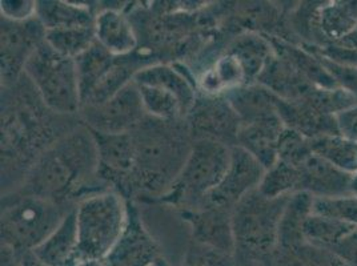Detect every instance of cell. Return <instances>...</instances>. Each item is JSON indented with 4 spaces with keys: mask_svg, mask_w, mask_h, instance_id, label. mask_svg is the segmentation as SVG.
I'll return each mask as SVG.
<instances>
[{
    "mask_svg": "<svg viewBox=\"0 0 357 266\" xmlns=\"http://www.w3.org/2000/svg\"><path fill=\"white\" fill-rule=\"evenodd\" d=\"M82 124L79 116H61L40 99L27 76L1 88V185L4 189L20 175V184L32 164L61 136ZM20 187V185H19Z\"/></svg>",
    "mask_w": 357,
    "mask_h": 266,
    "instance_id": "1",
    "label": "cell"
},
{
    "mask_svg": "<svg viewBox=\"0 0 357 266\" xmlns=\"http://www.w3.org/2000/svg\"><path fill=\"white\" fill-rule=\"evenodd\" d=\"M15 191L76 207L89 196L114 189L99 178L98 144L82 123L45 149Z\"/></svg>",
    "mask_w": 357,
    "mask_h": 266,
    "instance_id": "2",
    "label": "cell"
},
{
    "mask_svg": "<svg viewBox=\"0 0 357 266\" xmlns=\"http://www.w3.org/2000/svg\"><path fill=\"white\" fill-rule=\"evenodd\" d=\"M131 136L135 165L124 198L158 200L178 178L194 139L185 120L167 121L151 116L144 118Z\"/></svg>",
    "mask_w": 357,
    "mask_h": 266,
    "instance_id": "3",
    "label": "cell"
},
{
    "mask_svg": "<svg viewBox=\"0 0 357 266\" xmlns=\"http://www.w3.org/2000/svg\"><path fill=\"white\" fill-rule=\"evenodd\" d=\"M289 197L269 198L255 189L232 209L236 256L244 265H263L276 249L279 225Z\"/></svg>",
    "mask_w": 357,
    "mask_h": 266,
    "instance_id": "4",
    "label": "cell"
},
{
    "mask_svg": "<svg viewBox=\"0 0 357 266\" xmlns=\"http://www.w3.org/2000/svg\"><path fill=\"white\" fill-rule=\"evenodd\" d=\"M75 207L20 191L1 196V244L16 251H33Z\"/></svg>",
    "mask_w": 357,
    "mask_h": 266,
    "instance_id": "5",
    "label": "cell"
},
{
    "mask_svg": "<svg viewBox=\"0 0 357 266\" xmlns=\"http://www.w3.org/2000/svg\"><path fill=\"white\" fill-rule=\"evenodd\" d=\"M127 222L128 201L116 191L95 193L79 201L76 205L77 264L103 261L123 236Z\"/></svg>",
    "mask_w": 357,
    "mask_h": 266,
    "instance_id": "6",
    "label": "cell"
},
{
    "mask_svg": "<svg viewBox=\"0 0 357 266\" xmlns=\"http://www.w3.org/2000/svg\"><path fill=\"white\" fill-rule=\"evenodd\" d=\"M231 163V147L212 141L194 140L191 152L171 188L155 201L190 210L200 207L223 180Z\"/></svg>",
    "mask_w": 357,
    "mask_h": 266,
    "instance_id": "7",
    "label": "cell"
},
{
    "mask_svg": "<svg viewBox=\"0 0 357 266\" xmlns=\"http://www.w3.org/2000/svg\"><path fill=\"white\" fill-rule=\"evenodd\" d=\"M24 75L52 112L79 116L82 96L75 59L60 55L45 42L27 61Z\"/></svg>",
    "mask_w": 357,
    "mask_h": 266,
    "instance_id": "8",
    "label": "cell"
},
{
    "mask_svg": "<svg viewBox=\"0 0 357 266\" xmlns=\"http://www.w3.org/2000/svg\"><path fill=\"white\" fill-rule=\"evenodd\" d=\"M79 118L92 132L123 134L132 132L147 118V114L132 80L105 103L83 107Z\"/></svg>",
    "mask_w": 357,
    "mask_h": 266,
    "instance_id": "9",
    "label": "cell"
},
{
    "mask_svg": "<svg viewBox=\"0 0 357 266\" xmlns=\"http://www.w3.org/2000/svg\"><path fill=\"white\" fill-rule=\"evenodd\" d=\"M45 26L33 16L23 22L1 17V88L14 86L24 74V67L45 42Z\"/></svg>",
    "mask_w": 357,
    "mask_h": 266,
    "instance_id": "10",
    "label": "cell"
},
{
    "mask_svg": "<svg viewBox=\"0 0 357 266\" xmlns=\"http://www.w3.org/2000/svg\"><path fill=\"white\" fill-rule=\"evenodd\" d=\"M185 123L194 140H212L231 148L238 146L241 123L225 95L211 96L197 92Z\"/></svg>",
    "mask_w": 357,
    "mask_h": 266,
    "instance_id": "11",
    "label": "cell"
},
{
    "mask_svg": "<svg viewBox=\"0 0 357 266\" xmlns=\"http://www.w3.org/2000/svg\"><path fill=\"white\" fill-rule=\"evenodd\" d=\"M266 171L267 169L250 152L238 146L232 147L231 163L225 176L222 182L206 197L202 205L232 210L243 197L259 188Z\"/></svg>",
    "mask_w": 357,
    "mask_h": 266,
    "instance_id": "12",
    "label": "cell"
},
{
    "mask_svg": "<svg viewBox=\"0 0 357 266\" xmlns=\"http://www.w3.org/2000/svg\"><path fill=\"white\" fill-rule=\"evenodd\" d=\"M163 256L134 203L128 201V222L123 236L102 261L103 266H152Z\"/></svg>",
    "mask_w": 357,
    "mask_h": 266,
    "instance_id": "13",
    "label": "cell"
},
{
    "mask_svg": "<svg viewBox=\"0 0 357 266\" xmlns=\"http://www.w3.org/2000/svg\"><path fill=\"white\" fill-rule=\"evenodd\" d=\"M180 219L190 228L195 241L236 254L232 229V210L224 208L202 205L190 210H178Z\"/></svg>",
    "mask_w": 357,
    "mask_h": 266,
    "instance_id": "14",
    "label": "cell"
},
{
    "mask_svg": "<svg viewBox=\"0 0 357 266\" xmlns=\"http://www.w3.org/2000/svg\"><path fill=\"white\" fill-rule=\"evenodd\" d=\"M357 30V0L319 1L313 16L312 40L304 47L320 48Z\"/></svg>",
    "mask_w": 357,
    "mask_h": 266,
    "instance_id": "15",
    "label": "cell"
},
{
    "mask_svg": "<svg viewBox=\"0 0 357 266\" xmlns=\"http://www.w3.org/2000/svg\"><path fill=\"white\" fill-rule=\"evenodd\" d=\"M278 112L285 128L296 131L310 140L340 134L336 116L321 112L305 97L296 100H283L279 97Z\"/></svg>",
    "mask_w": 357,
    "mask_h": 266,
    "instance_id": "16",
    "label": "cell"
},
{
    "mask_svg": "<svg viewBox=\"0 0 357 266\" xmlns=\"http://www.w3.org/2000/svg\"><path fill=\"white\" fill-rule=\"evenodd\" d=\"M298 192L308 193L312 197H337L354 194L351 189L352 176L312 153L298 166Z\"/></svg>",
    "mask_w": 357,
    "mask_h": 266,
    "instance_id": "17",
    "label": "cell"
},
{
    "mask_svg": "<svg viewBox=\"0 0 357 266\" xmlns=\"http://www.w3.org/2000/svg\"><path fill=\"white\" fill-rule=\"evenodd\" d=\"M285 130L279 114L240 125L238 146L268 169L278 162V146Z\"/></svg>",
    "mask_w": 357,
    "mask_h": 266,
    "instance_id": "18",
    "label": "cell"
},
{
    "mask_svg": "<svg viewBox=\"0 0 357 266\" xmlns=\"http://www.w3.org/2000/svg\"><path fill=\"white\" fill-rule=\"evenodd\" d=\"M95 35L96 42L116 58L134 54L139 45L131 19L115 8H105L98 13Z\"/></svg>",
    "mask_w": 357,
    "mask_h": 266,
    "instance_id": "19",
    "label": "cell"
},
{
    "mask_svg": "<svg viewBox=\"0 0 357 266\" xmlns=\"http://www.w3.org/2000/svg\"><path fill=\"white\" fill-rule=\"evenodd\" d=\"M134 81L140 86L159 87L171 92L181 102L187 115L197 97V86L180 67L171 64L155 63L147 65L135 74Z\"/></svg>",
    "mask_w": 357,
    "mask_h": 266,
    "instance_id": "20",
    "label": "cell"
},
{
    "mask_svg": "<svg viewBox=\"0 0 357 266\" xmlns=\"http://www.w3.org/2000/svg\"><path fill=\"white\" fill-rule=\"evenodd\" d=\"M256 83L269 89L283 100L301 99L311 93L313 89L317 88L300 74L288 60L276 54L257 77Z\"/></svg>",
    "mask_w": 357,
    "mask_h": 266,
    "instance_id": "21",
    "label": "cell"
},
{
    "mask_svg": "<svg viewBox=\"0 0 357 266\" xmlns=\"http://www.w3.org/2000/svg\"><path fill=\"white\" fill-rule=\"evenodd\" d=\"M32 251L48 266H76L77 264L76 207L63 219L59 226Z\"/></svg>",
    "mask_w": 357,
    "mask_h": 266,
    "instance_id": "22",
    "label": "cell"
},
{
    "mask_svg": "<svg viewBox=\"0 0 357 266\" xmlns=\"http://www.w3.org/2000/svg\"><path fill=\"white\" fill-rule=\"evenodd\" d=\"M225 52L236 56L244 70L247 86L257 81V77L275 56V49L269 38L267 35H260L257 32H247L240 35Z\"/></svg>",
    "mask_w": 357,
    "mask_h": 266,
    "instance_id": "23",
    "label": "cell"
},
{
    "mask_svg": "<svg viewBox=\"0 0 357 266\" xmlns=\"http://www.w3.org/2000/svg\"><path fill=\"white\" fill-rule=\"evenodd\" d=\"M98 13L89 3L77 1H36V16L45 31L93 26Z\"/></svg>",
    "mask_w": 357,
    "mask_h": 266,
    "instance_id": "24",
    "label": "cell"
},
{
    "mask_svg": "<svg viewBox=\"0 0 357 266\" xmlns=\"http://www.w3.org/2000/svg\"><path fill=\"white\" fill-rule=\"evenodd\" d=\"M312 201L308 193H295L289 197L279 225L276 248H292L305 241L304 224L312 213Z\"/></svg>",
    "mask_w": 357,
    "mask_h": 266,
    "instance_id": "25",
    "label": "cell"
},
{
    "mask_svg": "<svg viewBox=\"0 0 357 266\" xmlns=\"http://www.w3.org/2000/svg\"><path fill=\"white\" fill-rule=\"evenodd\" d=\"M118 58L111 55L98 42L86 51L83 55L76 58V68L79 76L82 105L89 97V93L105 79L112 70Z\"/></svg>",
    "mask_w": 357,
    "mask_h": 266,
    "instance_id": "26",
    "label": "cell"
},
{
    "mask_svg": "<svg viewBox=\"0 0 357 266\" xmlns=\"http://www.w3.org/2000/svg\"><path fill=\"white\" fill-rule=\"evenodd\" d=\"M260 266H351L335 253L304 241L292 248H276Z\"/></svg>",
    "mask_w": 357,
    "mask_h": 266,
    "instance_id": "27",
    "label": "cell"
},
{
    "mask_svg": "<svg viewBox=\"0 0 357 266\" xmlns=\"http://www.w3.org/2000/svg\"><path fill=\"white\" fill-rule=\"evenodd\" d=\"M356 232L357 226L354 224L339 221L314 213H311L304 224L305 241L331 251Z\"/></svg>",
    "mask_w": 357,
    "mask_h": 266,
    "instance_id": "28",
    "label": "cell"
},
{
    "mask_svg": "<svg viewBox=\"0 0 357 266\" xmlns=\"http://www.w3.org/2000/svg\"><path fill=\"white\" fill-rule=\"evenodd\" d=\"M313 153L354 176L357 173V141L342 134H331L311 140Z\"/></svg>",
    "mask_w": 357,
    "mask_h": 266,
    "instance_id": "29",
    "label": "cell"
},
{
    "mask_svg": "<svg viewBox=\"0 0 357 266\" xmlns=\"http://www.w3.org/2000/svg\"><path fill=\"white\" fill-rule=\"evenodd\" d=\"M45 42L60 55L76 59L96 43L95 24L61 30L47 31Z\"/></svg>",
    "mask_w": 357,
    "mask_h": 266,
    "instance_id": "30",
    "label": "cell"
},
{
    "mask_svg": "<svg viewBox=\"0 0 357 266\" xmlns=\"http://www.w3.org/2000/svg\"><path fill=\"white\" fill-rule=\"evenodd\" d=\"M136 86L140 92L147 116L167 121L185 120L187 114L184 111V107L175 95L159 87L140 84Z\"/></svg>",
    "mask_w": 357,
    "mask_h": 266,
    "instance_id": "31",
    "label": "cell"
},
{
    "mask_svg": "<svg viewBox=\"0 0 357 266\" xmlns=\"http://www.w3.org/2000/svg\"><path fill=\"white\" fill-rule=\"evenodd\" d=\"M300 172L298 168L278 160L268 168L259 185V192L269 198L288 197L298 193Z\"/></svg>",
    "mask_w": 357,
    "mask_h": 266,
    "instance_id": "32",
    "label": "cell"
},
{
    "mask_svg": "<svg viewBox=\"0 0 357 266\" xmlns=\"http://www.w3.org/2000/svg\"><path fill=\"white\" fill-rule=\"evenodd\" d=\"M180 266H244V264L234 253H227L190 238Z\"/></svg>",
    "mask_w": 357,
    "mask_h": 266,
    "instance_id": "33",
    "label": "cell"
},
{
    "mask_svg": "<svg viewBox=\"0 0 357 266\" xmlns=\"http://www.w3.org/2000/svg\"><path fill=\"white\" fill-rule=\"evenodd\" d=\"M312 213L357 226V196L345 194L337 197H313Z\"/></svg>",
    "mask_w": 357,
    "mask_h": 266,
    "instance_id": "34",
    "label": "cell"
},
{
    "mask_svg": "<svg viewBox=\"0 0 357 266\" xmlns=\"http://www.w3.org/2000/svg\"><path fill=\"white\" fill-rule=\"evenodd\" d=\"M312 153L310 139L289 128L284 130L278 146V160L298 168Z\"/></svg>",
    "mask_w": 357,
    "mask_h": 266,
    "instance_id": "35",
    "label": "cell"
},
{
    "mask_svg": "<svg viewBox=\"0 0 357 266\" xmlns=\"http://www.w3.org/2000/svg\"><path fill=\"white\" fill-rule=\"evenodd\" d=\"M317 58L320 59L323 65L326 67V70L333 77L337 87L344 89L348 93H351L354 97L357 99V67L340 65V64L331 63V61L323 59L320 56H317Z\"/></svg>",
    "mask_w": 357,
    "mask_h": 266,
    "instance_id": "36",
    "label": "cell"
},
{
    "mask_svg": "<svg viewBox=\"0 0 357 266\" xmlns=\"http://www.w3.org/2000/svg\"><path fill=\"white\" fill-rule=\"evenodd\" d=\"M1 17L14 22H23L36 16V1H0Z\"/></svg>",
    "mask_w": 357,
    "mask_h": 266,
    "instance_id": "37",
    "label": "cell"
},
{
    "mask_svg": "<svg viewBox=\"0 0 357 266\" xmlns=\"http://www.w3.org/2000/svg\"><path fill=\"white\" fill-rule=\"evenodd\" d=\"M336 118L340 134L347 139L357 141V104L339 114Z\"/></svg>",
    "mask_w": 357,
    "mask_h": 266,
    "instance_id": "38",
    "label": "cell"
},
{
    "mask_svg": "<svg viewBox=\"0 0 357 266\" xmlns=\"http://www.w3.org/2000/svg\"><path fill=\"white\" fill-rule=\"evenodd\" d=\"M1 266H20V253L1 244Z\"/></svg>",
    "mask_w": 357,
    "mask_h": 266,
    "instance_id": "39",
    "label": "cell"
},
{
    "mask_svg": "<svg viewBox=\"0 0 357 266\" xmlns=\"http://www.w3.org/2000/svg\"><path fill=\"white\" fill-rule=\"evenodd\" d=\"M20 266H48L32 251L20 253Z\"/></svg>",
    "mask_w": 357,
    "mask_h": 266,
    "instance_id": "40",
    "label": "cell"
},
{
    "mask_svg": "<svg viewBox=\"0 0 357 266\" xmlns=\"http://www.w3.org/2000/svg\"><path fill=\"white\" fill-rule=\"evenodd\" d=\"M155 265L156 266H171V264L167 261V258H164L163 256H160L158 260H156V263H155Z\"/></svg>",
    "mask_w": 357,
    "mask_h": 266,
    "instance_id": "41",
    "label": "cell"
},
{
    "mask_svg": "<svg viewBox=\"0 0 357 266\" xmlns=\"http://www.w3.org/2000/svg\"><path fill=\"white\" fill-rule=\"evenodd\" d=\"M351 189H352V193H354V194H356L357 196V173L356 175H354V176H352V182H351Z\"/></svg>",
    "mask_w": 357,
    "mask_h": 266,
    "instance_id": "42",
    "label": "cell"
},
{
    "mask_svg": "<svg viewBox=\"0 0 357 266\" xmlns=\"http://www.w3.org/2000/svg\"><path fill=\"white\" fill-rule=\"evenodd\" d=\"M244 266H260V265H257V264H245V265Z\"/></svg>",
    "mask_w": 357,
    "mask_h": 266,
    "instance_id": "43",
    "label": "cell"
},
{
    "mask_svg": "<svg viewBox=\"0 0 357 266\" xmlns=\"http://www.w3.org/2000/svg\"><path fill=\"white\" fill-rule=\"evenodd\" d=\"M152 266H156V265H155V264H153V265H152Z\"/></svg>",
    "mask_w": 357,
    "mask_h": 266,
    "instance_id": "44",
    "label": "cell"
}]
</instances>
